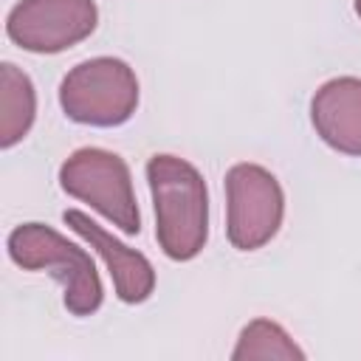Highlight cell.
I'll return each mask as SVG.
<instances>
[{
  "mask_svg": "<svg viewBox=\"0 0 361 361\" xmlns=\"http://www.w3.org/2000/svg\"><path fill=\"white\" fill-rule=\"evenodd\" d=\"M147 180L155 200V237L169 259H192L209 234V195L200 172L175 155H152Z\"/></svg>",
  "mask_w": 361,
  "mask_h": 361,
  "instance_id": "1",
  "label": "cell"
},
{
  "mask_svg": "<svg viewBox=\"0 0 361 361\" xmlns=\"http://www.w3.org/2000/svg\"><path fill=\"white\" fill-rule=\"evenodd\" d=\"M8 254L25 271H51L65 288V307L73 316H87L102 305V282L85 248L68 243L59 231L42 223L17 226L8 234Z\"/></svg>",
  "mask_w": 361,
  "mask_h": 361,
  "instance_id": "2",
  "label": "cell"
},
{
  "mask_svg": "<svg viewBox=\"0 0 361 361\" xmlns=\"http://www.w3.org/2000/svg\"><path fill=\"white\" fill-rule=\"evenodd\" d=\"M59 102L68 118L93 127L124 124L138 104V79L133 68L113 56H96L76 65L59 85Z\"/></svg>",
  "mask_w": 361,
  "mask_h": 361,
  "instance_id": "3",
  "label": "cell"
},
{
  "mask_svg": "<svg viewBox=\"0 0 361 361\" xmlns=\"http://www.w3.org/2000/svg\"><path fill=\"white\" fill-rule=\"evenodd\" d=\"M59 183L68 195L90 203L99 214L116 223L124 234L141 231V217L133 195V180L124 158L116 152L85 147L76 149L59 169Z\"/></svg>",
  "mask_w": 361,
  "mask_h": 361,
  "instance_id": "4",
  "label": "cell"
},
{
  "mask_svg": "<svg viewBox=\"0 0 361 361\" xmlns=\"http://www.w3.org/2000/svg\"><path fill=\"white\" fill-rule=\"evenodd\" d=\"M228 240L240 251L265 245L282 223V189L276 178L257 164H237L226 172Z\"/></svg>",
  "mask_w": 361,
  "mask_h": 361,
  "instance_id": "5",
  "label": "cell"
},
{
  "mask_svg": "<svg viewBox=\"0 0 361 361\" xmlns=\"http://www.w3.org/2000/svg\"><path fill=\"white\" fill-rule=\"evenodd\" d=\"M96 28L93 0H20L6 20V34L25 51L56 54Z\"/></svg>",
  "mask_w": 361,
  "mask_h": 361,
  "instance_id": "6",
  "label": "cell"
},
{
  "mask_svg": "<svg viewBox=\"0 0 361 361\" xmlns=\"http://www.w3.org/2000/svg\"><path fill=\"white\" fill-rule=\"evenodd\" d=\"M62 220L82 237L90 243V248H96L102 254V259L107 262V271L113 276V285H116V293L121 302L127 305H135V302H144L152 288H155V274H152V265L147 262L144 254L127 248L124 243H118L113 234H107L99 223H93L85 212L79 209H68L62 214Z\"/></svg>",
  "mask_w": 361,
  "mask_h": 361,
  "instance_id": "7",
  "label": "cell"
},
{
  "mask_svg": "<svg viewBox=\"0 0 361 361\" xmlns=\"http://www.w3.org/2000/svg\"><path fill=\"white\" fill-rule=\"evenodd\" d=\"M316 133L344 155H361V79L338 76L324 82L310 104Z\"/></svg>",
  "mask_w": 361,
  "mask_h": 361,
  "instance_id": "8",
  "label": "cell"
},
{
  "mask_svg": "<svg viewBox=\"0 0 361 361\" xmlns=\"http://www.w3.org/2000/svg\"><path fill=\"white\" fill-rule=\"evenodd\" d=\"M34 121V87L11 62L0 65V144H17Z\"/></svg>",
  "mask_w": 361,
  "mask_h": 361,
  "instance_id": "9",
  "label": "cell"
},
{
  "mask_svg": "<svg viewBox=\"0 0 361 361\" xmlns=\"http://www.w3.org/2000/svg\"><path fill=\"white\" fill-rule=\"evenodd\" d=\"M355 11H358V17H361V0H355Z\"/></svg>",
  "mask_w": 361,
  "mask_h": 361,
  "instance_id": "10",
  "label": "cell"
}]
</instances>
